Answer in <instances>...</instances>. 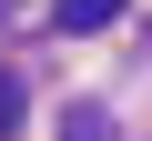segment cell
Listing matches in <instances>:
<instances>
[{
  "label": "cell",
  "instance_id": "1",
  "mask_svg": "<svg viewBox=\"0 0 152 141\" xmlns=\"http://www.w3.org/2000/svg\"><path fill=\"white\" fill-rule=\"evenodd\" d=\"M132 0H61V30H112Z\"/></svg>",
  "mask_w": 152,
  "mask_h": 141
},
{
  "label": "cell",
  "instance_id": "2",
  "mask_svg": "<svg viewBox=\"0 0 152 141\" xmlns=\"http://www.w3.org/2000/svg\"><path fill=\"white\" fill-rule=\"evenodd\" d=\"M61 141H112V111H102V101H71V111H61Z\"/></svg>",
  "mask_w": 152,
  "mask_h": 141
},
{
  "label": "cell",
  "instance_id": "3",
  "mask_svg": "<svg viewBox=\"0 0 152 141\" xmlns=\"http://www.w3.org/2000/svg\"><path fill=\"white\" fill-rule=\"evenodd\" d=\"M10 121H20V81L0 70V141H10Z\"/></svg>",
  "mask_w": 152,
  "mask_h": 141
}]
</instances>
